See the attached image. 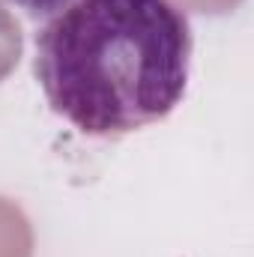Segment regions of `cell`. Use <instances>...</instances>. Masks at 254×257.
Returning <instances> with one entry per match:
<instances>
[{
  "label": "cell",
  "mask_w": 254,
  "mask_h": 257,
  "mask_svg": "<svg viewBox=\"0 0 254 257\" xmlns=\"http://www.w3.org/2000/svg\"><path fill=\"white\" fill-rule=\"evenodd\" d=\"M191 48L177 0H75L36 33V78L78 132L120 138L183 102Z\"/></svg>",
  "instance_id": "1"
},
{
  "label": "cell",
  "mask_w": 254,
  "mask_h": 257,
  "mask_svg": "<svg viewBox=\"0 0 254 257\" xmlns=\"http://www.w3.org/2000/svg\"><path fill=\"white\" fill-rule=\"evenodd\" d=\"M12 3L21 6V9H27L30 15H54V12L66 9L75 0H12Z\"/></svg>",
  "instance_id": "2"
}]
</instances>
